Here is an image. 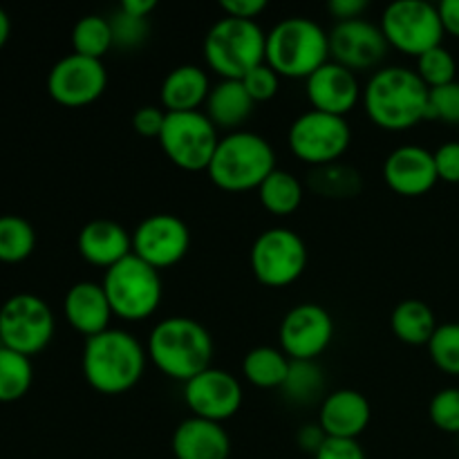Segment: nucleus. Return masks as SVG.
I'll list each match as a JSON object with an SVG mask.
<instances>
[{"mask_svg": "<svg viewBox=\"0 0 459 459\" xmlns=\"http://www.w3.org/2000/svg\"><path fill=\"white\" fill-rule=\"evenodd\" d=\"M415 72L429 88H439V85L457 81V63L444 45H437V48L429 49L421 56H417Z\"/></svg>", "mask_w": 459, "mask_h": 459, "instance_id": "nucleus-34", "label": "nucleus"}, {"mask_svg": "<svg viewBox=\"0 0 459 459\" xmlns=\"http://www.w3.org/2000/svg\"><path fill=\"white\" fill-rule=\"evenodd\" d=\"M251 269L267 287H287L303 276L307 267V247L287 227L264 229L251 247Z\"/></svg>", "mask_w": 459, "mask_h": 459, "instance_id": "nucleus-11", "label": "nucleus"}, {"mask_svg": "<svg viewBox=\"0 0 459 459\" xmlns=\"http://www.w3.org/2000/svg\"><path fill=\"white\" fill-rule=\"evenodd\" d=\"M108 88V72L103 61L67 54L52 65L48 74V92L56 103L81 108L97 101Z\"/></svg>", "mask_w": 459, "mask_h": 459, "instance_id": "nucleus-15", "label": "nucleus"}, {"mask_svg": "<svg viewBox=\"0 0 459 459\" xmlns=\"http://www.w3.org/2000/svg\"><path fill=\"white\" fill-rule=\"evenodd\" d=\"M381 25L354 18V21H341L330 31V61L348 67V70H370L377 63L384 61L388 52Z\"/></svg>", "mask_w": 459, "mask_h": 459, "instance_id": "nucleus-17", "label": "nucleus"}, {"mask_svg": "<svg viewBox=\"0 0 459 459\" xmlns=\"http://www.w3.org/2000/svg\"><path fill=\"white\" fill-rule=\"evenodd\" d=\"M442 182L459 184V142H446L433 152Z\"/></svg>", "mask_w": 459, "mask_h": 459, "instance_id": "nucleus-40", "label": "nucleus"}, {"mask_svg": "<svg viewBox=\"0 0 459 459\" xmlns=\"http://www.w3.org/2000/svg\"><path fill=\"white\" fill-rule=\"evenodd\" d=\"M204 106V115L213 121L215 128L236 133V130H242L240 126L249 121V117L254 115L255 101L249 97L242 81L220 79L211 88Z\"/></svg>", "mask_w": 459, "mask_h": 459, "instance_id": "nucleus-24", "label": "nucleus"}, {"mask_svg": "<svg viewBox=\"0 0 459 459\" xmlns=\"http://www.w3.org/2000/svg\"><path fill=\"white\" fill-rule=\"evenodd\" d=\"M429 119L459 124V81L439 85V88H430Z\"/></svg>", "mask_w": 459, "mask_h": 459, "instance_id": "nucleus-38", "label": "nucleus"}, {"mask_svg": "<svg viewBox=\"0 0 459 459\" xmlns=\"http://www.w3.org/2000/svg\"><path fill=\"white\" fill-rule=\"evenodd\" d=\"M164 121L166 110H161L157 106H142L134 110L133 128L142 137H160L161 128H164Z\"/></svg>", "mask_w": 459, "mask_h": 459, "instance_id": "nucleus-41", "label": "nucleus"}, {"mask_svg": "<svg viewBox=\"0 0 459 459\" xmlns=\"http://www.w3.org/2000/svg\"><path fill=\"white\" fill-rule=\"evenodd\" d=\"M9 34H12V21H9L7 12H4V9L0 7V49H3L4 45H7Z\"/></svg>", "mask_w": 459, "mask_h": 459, "instance_id": "nucleus-48", "label": "nucleus"}, {"mask_svg": "<svg viewBox=\"0 0 459 459\" xmlns=\"http://www.w3.org/2000/svg\"><path fill=\"white\" fill-rule=\"evenodd\" d=\"M34 381L30 357L0 345V403H13L25 397Z\"/></svg>", "mask_w": 459, "mask_h": 459, "instance_id": "nucleus-32", "label": "nucleus"}, {"mask_svg": "<svg viewBox=\"0 0 459 459\" xmlns=\"http://www.w3.org/2000/svg\"><path fill=\"white\" fill-rule=\"evenodd\" d=\"M72 48H74V54L103 61V56L115 48L110 18L101 13H88L79 18L72 30Z\"/></svg>", "mask_w": 459, "mask_h": 459, "instance_id": "nucleus-30", "label": "nucleus"}, {"mask_svg": "<svg viewBox=\"0 0 459 459\" xmlns=\"http://www.w3.org/2000/svg\"><path fill=\"white\" fill-rule=\"evenodd\" d=\"M273 170L276 152L269 139L251 130H236L220 137L206 173L222 191L242 193L258 188Z\"/></svg>", "mask_w": 459, "mask_h": 459, "instance_id": "nucleus-4", "label": "nucleus"}, {"mask_svg": "<svg viewBox=\"0 0 459 459\" xmlns=\"http://www.w3.org/2000/svg\"><path fill=\"white\" fill-rule=\"evenodd\" d=\"M101 285L110 300L112 314L124 321H143L152 316L164 294L160 272L134 254L106 269Z\"/></svg>", "mask_w": 459, "mask_h": 459, "instance_id": "nucleus-7", "label": "nucleus"}, {"mask_svg": "<svg viewBox=\"0 0 459 459\" xmlns=\"http://www.w3.org/2000/svg\"><path fill=\"white\" fill-rule=\"evenodd\" d=\"M148 361L175 381H191L206 368L215 354L213 336L195 318L170 316L152 327L146 343Z\"/></svg>", "mask_w": 459, "mask_h": 459, "instance_id": "nucleus-3", "label": "nucleus"}, {"mask_svg": "<svg viewBox=\"0 0 459 459\" xmlns=\"http://www.w3.org/2000/svg\"><path fill=\"white\" fill-rule=\"evenodd\" d=\"M160 146L170 161L182 170H209L220 143L218 128L200 110L166 112Z\"/></svg>", "mask_w": 459, "mask_h": 459, "instance_id": "nucleus-9", "label": "nucleus"}, {"mask_svg": "<svg viewBox=\"0 0 459 459\" xmlns=\"http://www.w3.org/2000/svg\"><path fill=\"white\" fill-rule=\"evenodd\" d=\"M291 359L282 350L260 345L249 350L242 359V375L255 388H282L287 375H290Z\"/></svg>", "mask_w": 459, "mask_h": 459, "instance_id": "nucleus-27", "label": "nucleus"}, {"mask_svg": "<svg viewBox=\"0 0 459 459\" xmlns=\"http://www.w3.org/2000/svg\"><path fill=\"white\" fill-rule=\"evenodd\" d=\"M379 25L388 45L412 56L442 45L446 34L437 4L429 0H394L384 9Z\"/></svg>", "mask_w": 459, "mask_h": 459, "instance_id": "nucleus-8", "label": "nucleus"}, {"mask_svg": "<svg viewBox=\"0 0 459 459\" xmlns=\"http://www.w3.org/2000/svg\"><path fill=\"white\" fill-rule=\"evenodd\" d=\"M267 34L255 21L224 16L204 36V58L220 79H238L264 63Z\"/></svg>", "mask_w": 459, "mask_h": 459, "instance_id": "nucleus-6", "label": "nucleus"}, {"mask_svg": "<svg viewBox=\"0 0 459 459\" xmlns=\"http://www.w3.org/2000/svg\"><path fill=\"white\" fill-rule=\"evenodd\" d=\"M314 459H366V453L359 439L327 437Z\"/></svg>", "mask_w": 459, "mask_h": 459, "instance_id": "nucleus-42", "label": "nucleus"}, {"mask_svg": "<svg viewBox=\"0 0 459 459\" xmlns=\"http://www.w3.org/2000/svg\"><path fill=\"white\" fill-rule=\"evenodd\" d=\"M175 459H229L231 437L218 421L188 417L173 433Z\"/></svg>", "mask_w": 459, "mask_h": 459, "instance_id": "nucleus-23", "label": "nucleus"}, {"mask_svg": "<svg viewBox=\"0 0 459 459\" xmlns=\"http://www.w3.org/2000/svg\"><path fill=\"white\" fill-rule=\"evenodd\" d=\"M429 417L439 430L459 435V388H442L429 403Z\"/></svg>", "mask_w": 459, "mask_h": 459, "instance_id": "nucleus-36", "label": "nucleus"}, {"mask_svg": "<svg viewBox=\"0 0 459 459\" xmlns=\"http://www.w3.org/2000/svg\"><path fill=\"white\" fill-rule=\"evenodd\" d=\"M148 354L134 334L126 330L101 332L83 345V377L97 393L124 394L142 381Z\"/></svg>", "mask_w": 459, "mask_h": 459, "instance_id": "nucleus-2", "label": "nucleus"}, {"mask_svg": "<svg viewBox=\"0 0 459 459\" xmlns=\"http://www.w3.org/2000/svg\"><path fill=\"white\" fill-rule=\"evenodd\" d=\"M384 182L394 193L406 197L429 193L439 182L433 151L417 143L394 148L384 161Z\"/></svg>", "mask_w": 459, "mask_h": 459, "instance_id": "nucleus-18", "label": "nucleus"}, {"mask_svg": "<svg viewBox=\"0 0 459 459\" xmlns=\"http://www.w3.org/2000/svg\"><path fill=\"white\" fill-rule=\"evenodd\" d=\"M307 99L312 103V110L330 112V115L345 117L359 99L363 97V88L357 79V72L339 65L334 61H327L318 67L314 74L305 79Z\"/></svg>", "mask_w": 459, "mask_h": 459, "instance_id": "nucleus-19", "label": "nucleus"}, {"mask_svg": "<svg viewBox=\"0 0 459 459\" xmlns=\"http://www.w3.org/2000/svg\"><path fill=\"white\" fill-rule=\"evenodd\" d=\"M334 339L330 312L316 303H300L282 316L278 341L281 350L294 361H316Z\"/></svg>", "mask_w": 459, "mask_h": 459, "instance_id": "nucleus-13", "label": "nucleus"}, {"mask_svg": "<svg viewBox=\"0 0 459 459\" xmlns=\"http://www.w3.org/2000/svg\"><path fill=\"white\" fill-rule=\"evenodd\" d=\"M282 394L287 402L299 406H312L321 402L325 393V372L316 361H294L291 359L290 375L282 384Z\"/></svg>", "mask_w": 459, "mask_h": 459, "instance_id": "nucleus-29", "label": "nucleus"}, {"mask_svg": "<svg viewBox=\"0 0 459 459\" xmlns=\"http://www.w3.org/2000/svg\"><path fill=\"white\" fill-rule=\"evenodd\" d=\"M76 249L81 258L94 267L110 269L133 254V233L126 231L115 220H90L79 231Z\"/></svg>", "mask_w": 459, "mask_h": 459, "instance_id": "nucleus-21", "label": "nucleus"}, {"mask_svg": "<svg viewBox=\"0 0 459 459\" xmlns=\"http://www.w3.org/2000/svg\"><path fill=\"white\" fill-rule=\"evenodd\" d=\"M260 204L273 215H291L303 204V184L290 170L276 169L258 186Z\"/></svg>", "mask_w": 459, "mask_h": 459, "instance_id": "nucleus-28", "label": "nucleus"}, {"mask_svg": "<svg viewBox=\"0 0 459 459\" xmlns=\"http://www.w3.org/2000/svg\"><path fill=\"white\" fill-rule=\"evenodd\" d=\"M264 61L285 79H307L330 61V34L314 18H282L269 30Z\"/></svg>", "mask_w": 459, "mask_h": 459, "instance_id": "nucleus-5", "label": "nucleus"}, {"mask_svg": "<svg viewBox=\"0 0 459 459\" xmlns=\"http://www.w3.org/2000/svg\"><path fill=\"white\" fill-rule=\"evenodd\" d=\"M372 420V406L359 390L341 388L325 394L318 412V424L327 437L359 439Z\"/></svg>", "mask_w": 459, "mask_h": 459, "instance_id": "nucleus-20", "label": "nucleus"}, {"mask_svg": "<svg viewBox=\"0 0 459 459\" xmlns=\"http://www.w3.org/2000/svg\"><path fill=\"white\" fill-rule=\"evenodd\" d=\"M242 85L249 92V97L254 99L255 103L258 101H269L278 94V88H281V74L269 65L267 61L255 65L249 74L242 76Z\"/></svg>", "mask_w": 459, "mask_h": 459, "instance_id": "nucleus-39", "label": "nucleus"}, {"mask_svg": "<svg viewBox=\"0 0 459 459\" xmlns=\"http://www.w3.org/2000/svg\"><path fill=\"white\" fill-rule=\"evenodd\" d=\"M54 327L52 307L34 294H16L0 307V345L25 357L48 348Z\"/></svg>", "mask_w": 459, "mask_h": 459, "instance_id": "nucleus-10", "label": "nucleus"}, {"mask_svg": "<svg viewBox=\"0 0 459 459\" xmlns=\"http://www.w3.org/2000/svg\"><path fill=\"white\" fill-rule=\"evenodd\" d=\"M63 312H65L67 323L85 339L110 330V321L115 316L103 285L92 281H81L67 290Z\"/></svg>", "mask_w": 459, "mask_h": 459, "instance_id": "nucleus-22", "label": "nucleus"}, {"mask_svg": "<svg viewBox=\"0 0 459 459\" xmlns=\"http://www.w3.org/2000/svg\"><path fill=\"white\" fill-rule=\"evenodd\" d=\"M36 231L21 215H0V263H22L34 254Z\"/></svg>", "mask_w": 459, "mask_h": 459, "instance_id": "nucleus-33", "label": "nucleus"}, {"mask_svg": "<svg viewBox=\"0 0 459 459\" xmlns=\"http://www.w3.org/2000/svg\"><path fill=\"white\" fill-rule=\"evenodd\" d=\"M242 385L231 372L222 368H206L197 377L184 384V402L191 408L193 417L209 421L231 420L242 406Z\"/></svg>", "mask_w": 459, "mask_h": 459, "instance_id": "nucleus-16", "label": "nucleus"}, {"mask_svg": "<svg viewBox=\"0 0 459 459\" xmlns=\"http://www.w3.org/2000/svg\"><path fill=\"white\" fill-rule=\"evenodd\" d=\"M157 3L155 0H121L119 9L121 12L130 13V16L137 18H148V13L155 12Z\"/></svg>", "mask_w": 459, "mask_h": 459, "instance_id": "nucleus-47", "label": "nucleus"}, {"mask_svg": "<svg viewBox=\"0 0 459 459\" xmlns=\"http://www.w3.org/2000/svg\"><path fill=\"white\" fill-rule=\"evenodd\" d=\"M220 7L224 13L231 18H240V21H255V16L267 9V0H222Z\"/></svg>", "mask_w": 459, "mask_h": 459, "instance_id": "nucleus-43", "label": "nucleus"}, {"mask_svg": "<svg viewBox=\"0 0 459 459\" xmlns=\"http://www.w3.org/2000/svg\"><path fill=\"white\" fill-rule=\"evenodd\" d=\"M393 334L406 345H429L437 330V318L429 303L420 299H406L393 309L390 316Z\"/></svg>", "mask_w": 459, "mask_h": 459, "instance_id": "nucleus-26", "label": "nucleus"}, {"mask_svg": "<svg viewBox=\"0 0 459 459\" xmlns=\"http://www.w3.org/2000/svg\"><path fill=\"white\" fill-rule=\"evenodd\" d=\"M361 175L359 170H354L352 166H345L341 161L334 164L316 166L309 175V186L314 188V193L323 197H330V200H348L354 197L361 191Z\"/></svg>", "mask_w": 459, "mask_h": 459, "instance_id": "nucleus-31", "label": "nucleus"}, {"mask_svg": "<svg viewBox=\"0 0 459 459\" xmlns=\"http://www.w3.org/2000/svg\"><path fill=\"white\" fill-rule=\"evenodd\" d=\"M191 247L186 222L173 213H152L133 231V254L157 272L178 264Z\"/></svg>", "mask_w": 459, "mask_h": 459, "instance_id": "nucleus-14", "label": "nucleus"}, {"mask_svg": "<svg viewBox=\"0 0 459 459\" xmlns=\"http://www.w3.org/2000/svg\"><path fill=\"white\" fill-rule=\"evenodd\" d=\"M325 439L327 435L325 430L321 429V424H305L300 426L299 433H296V442H299V446L303 448V451L312 453V455H316V451L323 446Z\"/></svg>", "mask_w": 459, "mask_h": 459, "instance_id": "nucleus-45", "label": "nucleus"}, {"mask_svg": "<svg viewBox=\"0 0 459 459\" xmlns=\"http://www.w3.org/2000/svg\"><path fill=\"white\" fill-rule=\"evenodd\" d=\"M439 16H442L444 31L459 39V0H442L437 4Z\"/></svg>", "mask_w": 459, "mask_h": 459, "instance_id": "nucleus-46", "label": "nucleus"}, {"mask_svg": "<svg viewBox=\"0 0 459 459\" xmlns=\"http://www.w3.org/2000/svg\"><path fill=\"white\" fill-rule=\"evenodd\" d=\"M430 88L415 70L403 65L381 67L363 88V108L379 128L402 133L429 119Z\"/></svg>", "mask_w": 459, "mask_h": 459, "instance_id": "nucleus-1", "label": "nucleus"}, {"mask_svg": "<svg viewBox=\"0 0 459 459\" xmlns=\"http://www.w3.org/2000/svg\"><path fill=\"white\" fill-rule=\"evenodd\" d=\"M112 39H115V48L119 49H137L143 40L148 39V18L130 16V13L117 9L110 16Z\"/></svg>", "mask_w": 459, "mask_h": 459, "instance_id": "nucleus-37", "label": "nucleus"}, {"mask_svg": "<svg viewBox=\"0 0 459 459\" xmlns=\"http://www.w3.org/2000/svg\"><path fill=\"white\" fill-rule=\"evenodd\" d=\"M290 148L299 160L312 166L334 164L348 151L352 130L345 117L321 110H307L290 126Z\"/></svg>", "mask_w": 459, "mask_h": 459, "instance_id": "nucleus-12", "label": "nucleus"}, {"mask_svg": "<svg viewBox=\"0 0 459 459\" xmlns=\"http://www.w3.org/2000/svg\"><path fill=\"white\" fill-rule=\"evenodd\" d=\"M211 92V79L202 67L184 63L173 67L161 83V106L166 112H193L206 103Z\"/></svg>", "mask_w": 459, "mask_h": 459, "instance_id": "nucleus-25", "label": "nucleus"}, {"mask_svg": "<svg viewBox=\"0 0 459 459\" xmlns=\"http://www.w3.org/2000/svg\"><path fill=\"white\" fill-rule=\"evenodd\" d=\"M429 352L439 370L459 377V321L437 325L429 343Z\"/></svg>", "mask_w": 459, "mask_h": 459, "instance_id": "nucleus-35", "label": "nucleus"}, {"mask_svg": "<svg viewBox=\"0 0 459 459\" xmlns=\"http://www.w3.org/2000/svg\"><path fill=\"white\" fill-rule=\"evenodd\" d=\"M368 9V0H330L327 3V12L341 21H354V18H363V12Z\"/></svg>", "mask_w": 459, "mask_h": 459, "instance_id": "nucleus-44", "label": "nucleus"}]
</instances>
